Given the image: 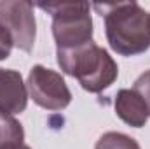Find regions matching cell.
Here are the masks:
<instances>
[{
  "label": "cell",
  "instance_id": "30bf717a",
  "mask_svg": "<svg viewBox=\"0 0 150 149\" xmlns=\"http://www.w3.org/2000/svg\"><path fill=\"white\" fill-rule=\"evenodd\" d=\"M133 90L143 98V102L147 104V109H149V114H150V70H145L134 81Z\"/></svg>",
  "mask_w": 150,
  "mask_h": 149
},
{
  "label": "cell",
  "instance_id": "ba28073f",
  "mask_svg": "<svg viewBox=\"0 0 150 149\" xmlns=\"http://www.w3.org/2000/svg\"><path fill=\"white\" fill-rule=\"evenodd\" d=\"M23 140H25V130L21 123L14 116L0 112V149L23 144Z\"/></svg>",
  "mask_w": 150,
  "mask_h": 149
},
{
  "label": "cell",
  "instance_id": "52a82bcc",
  "mask_svg": "<svg viewBox=\"0 0 150 149\" xmlns=\"http://www.w3.org/2000/svg\"><path fill=\"white\" fill-rule=\"evenodd\" d=\"M113 107H115V114L126 125H129L133 128L145 126L150 117L147 104L143 102V98L134 90H127V88L119 90L115 95Z\"/></svg>",
  "mask_w": 150,
  "mask_h": 149
},
{
  "label": "cell",
  "instance_id": "5b68a950",
  "mask_svg": "<svg viewBox=\"0 0 150 149\" xmlns=\"http://www.w3.org/2000/svg\"><path fill=\"white\" fill-rule=\"evenodd\" d=\"M0 25L11 34L14 46L30 53L35 44L33 4L26 0H0Z\"/></svg>",
  "mask_w": 150,
  "mask_h": 149
},
{
  "label": "cell",
  "instance_id": "277c9868",
  "mask_svg": "<svg viewBox=\"0 0 150 149\" xmlns=\"http://www.w3.org/2000/svg\"><path fill=\"white\" fill-rule=\"evenodd\" d=\"M26 88L32 100L45 111H63L72 102V91L63 75L44 65L32 67Z\"/></svg>",
  "mask_w": 150,
  "mask_h": 149
},
{
  "label": "cell",
  "instance_id": "8992f818",
  "mask_svg": "<svg viewBox=\"0 0 150 149\" xmlns=\"http://www.w3.org/2000/svg\"><path fill=\"white\" fill-rule=\"evenodd\" d=\"M28 105V88L23 75L12 69H0V112L21 114Z\"/></svg>",
  "mask_w": 150,
  "mask_h": 149
},
{
  "label": "cell",
  "instance_id": "7c38bea8",
  "mask_svg": "<svg viewBox=\"0 0 150 149\" xmlns=\"http://www.w3.org/2000/svg\"><path fill=\"white\" fill-rule=\"evenodd\" d=\"M5 149H32V148L23 142V144H16V146H11V148H5Z\"/></svg>",
  "mask_w": 150,
  "mask_h": 149
},
{
  "label": "cell",
  "instance_id": "3957f363",
  "mask_svg": "<svg viewBox=\"0 0 150 149\" xmlns=\"http://www.w3.org/2000/svg\"><path fill=\"white\" fill-rule=\"evenodd\" d=\"M42 11L52 16V37L56 51H68L93 40V19L87 2H40Z\"/></svg>",
  "mask_w": 150,
  "mask_h": 149
},
{
  "label": "cell",
  "instance_id": "8fae6325",
  "mask_svg": "<svg viewBox=\"0 0 150 149\" xmlns=\"http://www.w3.org/2000/svg\"><path fill=\"white\" fill-rule=\"evenodd\" d=\"M14 47V40L11 34L0 25V60H7L11 56V51Z\"/></svg>",
  "mask_w": 150,
  "mask_h": 149
},
{
  "label": "cell",
  "instance_id": "7a4b0ae2",
  "mask_svg": "<svg viewBox=\"0 0 150 149\" xmlns=\"http://www.w3.org/2000/svg\"><path fill=\"white\" fill-rule=\"evenodd\" d=\"M58 65L67 75H72L89 93H101L117 81L119 67L107 49L94 40L86 46L56 51Z\"/></svg>",
  "mask_w": 150,
  "mask_h": 149
},
{
  "label": "cell",
  "instance_id": "6da1fadb",
  "mask_svg": "<svg viewBox=\"0 0 150 149\" xmlns=\"http://www.w3.org/2000/svg\"><path fill=\"white\" fill-rule=\"evenodd\" d=\"M94 9L105 16L107 40L120 56H136L150 47V14L136 2L94 4Z\"/></svg>",
  "mask_w": 150,
  "mask_h": 149
},
{
  "label": "cell",
  "instance_id": "9c48e42d",
  "mask_svg": "<svg viewBox=\"0 0 150 149\" xmlns=\"http://www.w3.org/2000/svg\"><path fill=\"white\" fill-rule=\"evenodd\" d=\"M94 149H142V148L133 137H129L126 133L107 132L96 140Z\"/></svg>",
  "mask_w": 150,
  "mask_h": 149
}]
</instances>
